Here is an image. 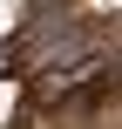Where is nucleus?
I'll return each mask as SVG.
<instances>
[{
    "label": "nucleus",
    "instance_id": "f257e3e1",
    "mask_svg": "<svg viewBox=\"0 0 122 129\" xmlns=\"http://www.w3.org/2000/svg\"><path fill=\"white\" fill-rule=\"evenodd\" d=\"M14 20H20V7H14V0H0V34H14Z\"/></svg>",
    "mask_w": 122,
    "mask_h": 129
},
{
    "label": "nucleus",
    "instance_id": "f03ea898",
    "mask_svg": "<svg viewBox=\"0 0 122 129\" xmlns=\"http://www.w3.org/2000/svg\"><path fill=\"white\" fill-rule=\"evenodd\" d=\"M14 116V82H0V122Z\"/></svg>",
    "mask_w": 122,
    "mask_h": 129
}]
</instances>
